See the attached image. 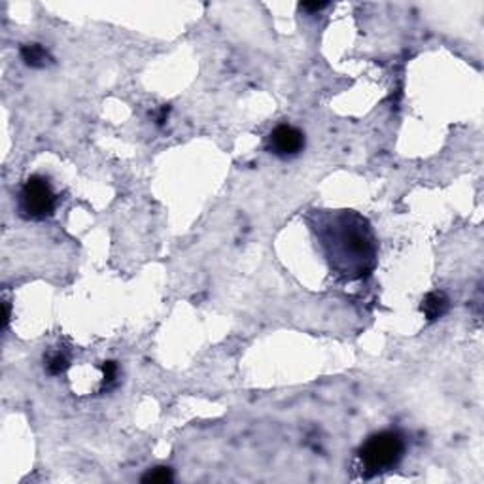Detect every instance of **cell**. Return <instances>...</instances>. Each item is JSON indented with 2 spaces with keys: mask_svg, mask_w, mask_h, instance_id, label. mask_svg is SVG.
<instances>
[{
  "mask_svg": "<svg viewBox=\"0 0 484 484\" xmlns=\"http://www.w3.org/2000/svg\"><path fill=\"white\" fill-rule=\"evenodd\" d=\"M313 231L327 267L341 282L369 278L378 263V241L367 218L356 211H308Z\"/></svg>",
  "mask_w": 484,
  "mask_h": 484,
  "instance_id": "1",
  "label": "cell"
},
{
  "mask_svg": "<svg viewBox=\"0 0 484 484\" xmlns=\"http://www.w3.org/2000/svg\"><path fill=\"white\" fill-rule=\"evenodd\" d=\"M403 456H405V439L397 432H380L371 435L357 450L362 475L365 478L392 471L399 465Z\"/></svg>",
  "mask_w": 484,
  "mask_h": 484,
  "instance_id": "2",
  "label": "cell"
},
{
  "mask_svg": "<svg viewBox=\"0 0 484 484\" xmlns=\"http://www.w3.org/2000/svg\"><path fill=\"white\" fill-rule=\"evenodd\" d=\"M55 208H57V195L53 192L50 180L40 174L27 178L17 195L20 216L32 222H44L55 214Z\"/></svg>",
  "mask_w": 484,
  "mask_h": 484,
  "instance_id": "3",
  "label": "cell"
},
{
  "mask_svg": "<svg viewBox=\"0 0 484 484\" xmlns=\"http://www.w3.org/2000/svg\"><path fill=\"white\" fill-rule=\"evenodd\" d=\"M267 150L280 159H292L305 150V133L293 125L282 123L267 136Z\"/></svg>",
  "mask_w": 484,
  "mask_h": 484,
  "instance_id": "4",
  "label": "cell"
},
{
  "mask_svg": "<svg viewBox=\"0 0 484 484\" xmlns=\"http://www.w3.org/2000/svg\"><path fill=\"white\" fill-rule=\"evenodd\" d=\"M448 305L450 301L443 292H429L422 299L420 311L424 313V316L427 318V322H437L439 318H443L448 311Z\"/></svg>",
  "mask_w": 484,
  "mask_h": 484,
  "instance_id": "5",
  "label": "cell"
},
{
  "mask_svg": "<svg viewBox=\"0 0 484 484\" xmlns=\"http://www.w3.org/2000/svg\"><path fill=\"white\" fill-rule=\"evenodd\" d=\"M20 55L23 59V63L27 66H31V69H44V66H48L53 61L50 51L40 44H25L21 48Z\"/></svg>",
  "mask_w": 484,
  "mask_h": 484,
  "instance_id": "6",
  "label": "cell"
},
{
  "mask_svg": "<svg viewBox=\"0 0 484 484\" xmlns=\"http://www.w3.org/2000/svg\"><path fill=\"white\" fill-rule=\"evenodd\" d=\"M69 365H71V363H69V357L64 356V354H53V356L45 362V371H48V375L59 376L69 369Z\"/></svg>",
  "mask_w": 484,
  "mask_h": 484,
  "instance_id": "7",
  "label": "cell"
},
{
  "mask_svg": "<svg viewBox=\"0 0 484 484\" xmlns=\"http://www.w3.org/2000/svg\"><path fill=\"white\" fill-rule=\"evenodd\" d=\"M172 471L169 467H153L142 477V483H172Z\"/></svg>",
  "mask_w": 484,
  "mask_h": 484,
  "instance_id": "8",
  "label": "cell"
},
{
  "mask_svg": "<svg viewBox=\"0 0 484 484\" xmlns=\"http://www.w3.org/2000/svg\"><path fill=\"white\" fill-rule=\"evenodd\" d=\"M115 378H118V363L104 362V365H102V383H104V386L115 383Z\"/></svg>",
  "mask_w": 484,
  "mask_h": 484,
  "instance_id": "9",
  "label": "cell"
},
{
  "mask_svg": "<svg viewBox=\"0 0 484 484\" xmlns=\"http://www.w3.org/2000/svg\"><path fill=\"white\" fill-rule=\"evenodd\" d=\"M327 6H329L327 2H306V4H301V10H306V12H320V10H324V8Z\"/></svg>",
  "mask_w": 484,
  "mask_h": 484,
  "instance_id": "10",
  "label": "cell"
},
{
  "mask_svg": "<svg viewBox=\"0 0 484 484\" xmlns=\"http://www.w3.org/2000/svg\"><path fill=\"white\" fill-rule=\"evenodd\" d=\"M8 322H10V303L4 301V329L8 327Z\"/></svg>",
  "mask_w": 484,
  "mask_h": 484,
  "instance_id": "11",
  "label": "cell"
}]
</instances>
